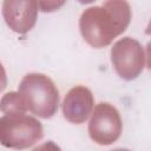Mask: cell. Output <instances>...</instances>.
<instances>
[{"mask_svg": "<svg viewBox=\"0 0 151 151\" xmlns=\"http://www.w3.org/2000/svg\"><path fill=\"white\" fill-rule=\"evenodd\" d=\"M131 8L126 1L111 0L101 6L86 8L79 20L84 40L94 48H101L112 42L129 26Z\"/></svg>", "mask_w": 151, "mask_h": 151, "instance_id": "obj_1", "label": "cell"}, {"mask_svg": "<svg viewBox=\"0 0 151 151\" xmlns=\"http://www.w3.org/2000/svg\"><path fill=\"white\" fill-rule=\"evenodd\" d=\"M19 94L27 110L41 118H51L58 110L59 92L54 83L45 74L28 73L19 86Z\"/></svg>", "mask_w": 151, "mask_h": 151, "instance_id": "obj_2", "label": "cell"}, {"mask_svg": "<svg viewBox=\"0 0 151 151\" xmlns=\"http://www.w3.org/2000/svg\"><path fill=\"white\" fill-rule=\"evenodd\" d=\"M44 136L41 124L25 114L0 118V144L9 149H27Z\"/></svg>", "mask_w": 151, "mask_h": 151, "instance_id": "obj_3", "label": "cell"}, {"mask_svg": "<svg viewBox=\"0 0 151 151\" xmlns=\"http://www.w3.org/2000/svg\"><path fill=\"white\" fill-rule=\"evenodd\" d=\"M111 61L119 77L126 80H132L144 70V48L136 39L130 37L123 38L111 48Z\"/></svg>", "mask_w": 151, "mask_h": 151, "instance_id": "obj_4", "label": "cell"}, {"mask_svg": "<svg viewBox=\"0 0 151 151\" xmlns=\"http://www.w3.org/2000/svg\"><path fill=\"white\" fill-rule=\"evenodd\" d=\"M122 129V119L114 106L109 103H100L94 107L88 124V133L93 142L110 145L119 138Z\"/></svg>", "mask_w": 151, "mask_h": 151, "instance_id": "obj_5", "label": "cell"}, {"mask_svg": "<svg viewBox=\"0 0 151 151\" xmlns=\"http://www.w3.org/2000/svg\"><path fill=\"white\" fill-rule=\"evenodd\" d=\"M2 14L6 24L14 32L25 34L35 24L38 14V2L33 0H7L2 4Z\"/></svg>", "mask_w": 151, "mask_h": 151, "instance_id": "obj_6", "label": "cell"}, {"mask_svg": "<svg viewBox=\"0 0 151 151\" xmlns=\"http://www.w3.org/2000/svg\"><path fill=\"white\" fill-rule=\"evenodd\" d=\"M93 109V94L85 86L71 88L63 103L64 117L73 124L84 123Z\"/></svg>", "mask_w": 151, "mask_h": 151, "instance_id": "obj_7", "label": "cell"}, {"mask_svg": "<svg viewBox=\"0 0 151 151\" xmlns=\"http://www.w3.org/2000/svg\"><path fill=\"white\" fill-rule=\"evenodd\" d=\"M0 110L7 116L24 114L27 110L19 92H8L0 100Z\"/></svg>", "mask_w": 151, "mask_h": 151, "instance_id": "obj_8", "label": "cell"}, {"mask_svg": "<svg viewBox=\"0 0 151 151\" xmlns=\"http://www.w3.org/2000/svg\"><path fill=\"white\" fill-rule=\"evenodd\" d=\"M32 151H61L60 147L54 144L53 142H47V143H44L39 146H37L35 149H33Z\"/></svg>", "mask_w": 151, "mask_h": 151, "instance_id": "obj_9", "label": "cell"}, {"mask_svg": "<svg viewBox=\"0 0 151 151\" xmlns=\"http://www.w3.org/2000/svg\"><path fill=\"white\" fill-rule=\"evenodd\" d=\"M64 2H38V7L40 6L41 7V11L44 12H51V11H54L55 7L58 6H61Z\"/></svg>", "mask_w": 151, "mask_h": 151, "instance_id": "obj_10", "label": "cell"}, {"mask_svg": "<svg viewBox=\"0 0 151 151\" xmlns=\"http://www.w3.org/2000/svg\"><path fill=\"white\" fill-rule=\"evenodd\" d=\"M7 85V76H6V71L4 68V66L0 63V92L6 87Z\"/></svg>", "mask_w": 151, "mask_h": 151, "instance_id": "obj_11", "label": "cell"}, {"mask_svg": "<svg viewBox=\"0 0 151 151\" xmlns=\"http://www.w3.org/2000/svg\"><path fill=\"white\" fill-rule=\"evenodd\" d=\"M112 151H130L127 149H116V150H112Z\"/></svg>", "mask_w": 151, "mask_h": 151, "instance_id": "obj_12", "label": "cell"}]
</instances>
